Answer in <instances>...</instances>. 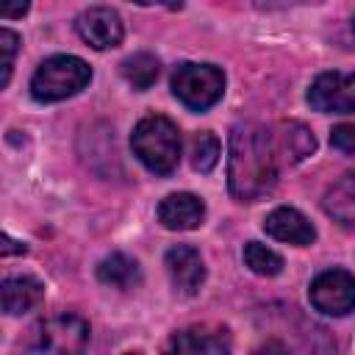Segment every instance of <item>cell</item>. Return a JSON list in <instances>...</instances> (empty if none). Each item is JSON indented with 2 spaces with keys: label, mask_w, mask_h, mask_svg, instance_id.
<instances>
[{
  "label": "cell",
  "mask_w": 355,
  "mask_h": 355,
  "mask_svg": "<svg viewBox=\"0 0 355 355\" xmlns=\"http://www.w3.org/2000/svg\"><path fill=\"white\" fill-rule=\"evenodd\" d=\"M19 50V36L8 28L0 31V55H3V78H0V86H8V78H11V64H14V55Z\"/></svg>",
  "instance_id": "20"
},
{
  "label": "cell",
  "mask_w": 355,
  "mask_h": 355,
  "mask_svg": "<svg viewBox=\"0 0 355 355\" xmlns=\"http://www.w3.org/2000/svg\"><path fill=\"white\" fill-rule=\"evenodd\" d=\"M291 3H302V0H255L258 8H280V6H291Z\"/></svg>",
  "instance_id": "25"
},
{
  "label": "cell",
  "mask_w": 355,
  "mask_h": 355,
  "mask_svg": "<svg viewBox=\"0 0 355 355\" xmlns=\"http://www.w3.org/2000/svg\"><path fill=\"white\" fill-rule=\"evenodd\" d=\"M244 263L250 266V272H255L261 277H275V275L283 272V258L261 241H247L244 244Z\"/></svg>",
  "instance_id": "18"
},
{
  "label": "cell",
  "mask_w": 355,
  "mask_h": 355,
  "mask_svg": "<svg viewBox=\"0 0 355 355\" xmlns=\"http://www.w3.org/2000/svg\"><path fill=\"white\" fill-rule=\"evenodd\" d=\"M75 31L94 50H111L125 36L122 17L108 6H94V8H86L83 14H78Z\"/></svg>",
  "instance_id": "8"
},
{
  "label": "cell",
  "mask_w": 355,
  "mask_h": 355,
  "mask_svg": "<svg viewBox=\"0 0 355 355\" xmlns=\"http://www.w3.org/2000/svg\"><path fill=\"white\" fill-rule=\"evenodd\" d=\"M0 300H3V311L8 316H19V313L33 311L44 300V286L31 275H14V277L3 280Z\"/></svg>",
  "instance_id": "13"
},
{
  "label": "cell",
  "mask_w": 355,
  "mask_h": 355,
  "mask_svg": "<svg viewBox=\"0 0 355 355\" xmlns=\"http://www.w3.org/2000/svg\"><path fill=\"white\" fill-rule=\"evenodd\" d=\"M11 252H25V244L14 241V239L6 233V236H3V255H11Z\"/></svg>",
  "instance_id": "24"
},
{
  "label": "cell",
  "mask_w": 355,
  "mask_h": 355,
  "mask_svg": "<svg viewBox=\"0 0 355 355\" xmlns=\"http://www.w3.org/2000/svg\"><path fill=\"white\" fill-rule=\"evenodd\" d=\"M130 3H139V6H164V8H180L183 0H130Z\"/></svg>",
  "instance_id": "23"
},
{
  "label": "cell",
  "mask_w": 355,
  "mask_h": 355,
  "mask_svg": "<svg viewBox=\"0 0 355 355\" xmlns=\"http://www.w3.org/2000/svg\"><path fill=\"white\" fill-rule=\"evenodd\" d=\"M97 280L111 286V288H119V291H128L133 286L141 283V269L139 263L125 255V252H111L105 255L100 263H97Z\"/></svg>",
  "instance_id": "15"
},
{
  "label": "cell",
  "mask_w": 355,
  "mask_h": 355,
  "mask_svg": "<svg viewBox=\"0 0 355 355\" xmlns=\"http://www.w3.org/2000/svg\"><path fill=\"white\" fill-rule=\"evenodd\" d=\"M31 8V0H0V14L3 19H17Z\"/></svg>",
  "instance_id": "22"
},
{
  "label": "cell",
  "mask_w": 355,
  "mask_h": 355,
  "mask_svg": "<svg viewBox=\"0 0 355 355\" xmlns=\"http://www.w3.org/2000/svg\"><path fill=\"white\" fill-rule=\"evenodd\" d=\"M172 94L191 111H208L225 94V75L214 64H178L172 72Z\"/></svg>",
  "instance_id": "4"
},
{
  "label": "cell",
  "mask_w": 355,
  "mask_h": 355,
  "mask_svg": "<svg viewBox=\"0 0 355 355\" xmlns=\"http://www.w3.org/2000/svg\"><path fill=\"white\" fill-rule=\"evenodd\" d=\"M86 344H89V322L78 313L47 316L31 330V338H28V349L55 352V355L83 352Z\"/></svg>",
  "instance_id": "5"
},
{
  "label": "cell",
  "mask_w": 355,
  "mask_h": 355,
  "mask_svg": "<svg viewBox=\"0 0 355 355\" xmlns=\"http://www.w3.org/2000/svg\"><path fill=\"white\" fill-rule=\"evenodd\" d=\"M322 205H324V211H327L336 222L355 227V172L338 178V180L324 191Z\"/></svg>",
  "instance_id": "16"
},
{
  "label": "cell",
  "mask_w": 355,
  "mask_h": 355,
  "mask_svg": "<svg viewBox=\"0 0 355 355\" xmlns=\"http://www.w3.org/2000/svg\"><path fill=\"white\" fill-rule=\"evenodd\" d=\"M89 80H92V67L78 55L61 53V55L44 58L36 67L31 78V94L39 103H58L86 89Z\"/></svg>",
  "instance_id": "3"
},
{
  "label": "cell",
  "mask_w": 355,
  "mask_h": 355,
  "mask_svg": "<svg viewBox=\"0 0 355 355\" xmlns=\"http://www.w3.org/2000/svg\"><path fill=\"white\" fill-rule=\"evenodd\" d=\"M311 305L324 316H347L355 311V275L347 269H324L308 288Z\"/></svg>",
  "instance_id": "6"
},
{
  "label": "cell",
  "mask_w": 355,
  "mask_h": 355,
  "mask_svg": "<svg viewBox=\"0 0 355 355\" xmlns=\"http://www.w3.org/2000/svg\"><path fill=\"white\" fill-rule=\"evenodd\" d=\"M272 130H275V139H277V147L283 153L286 166L305 161L316 150V139L302 122H294V119L277 122V125H272Z\"/></svg>",
  "instance_id": "14"
},
{
  "label": "cell",
  "mask_w": 355,
  "mask_h": 355,
  "mask_svg": "<svg viewBox=\"0 0 355 355\" xmlns=\"http://www.w3.org/2000/svg\"><path fill=\"white\" fill-rule=\"evenodd\" d=\"M308 105L322 114H352L355 72H322L308 89Z\"/></svg>",
  "instance_id": "7"
},
{
  "label": "cell",
  "mask_w": 355,
  "mask_h": 355,
  "mask_svg": "<svg viewBox=\"0 0 355 355\" xmlns=\"http://www.w3.org/2000/svg\"><path fill=\"white\" fill-rule=\"evenodd\" d=\"M219 153H222L219 139L211 130H202V133H197L191 139V153L189 155H191V166L197 172H211L216 166V161H219Z\"/></svg>",
  "instance_id": "19"
},
{
  "label": "cell",
  "mask_w": 355,
  "mask_h": 355,
  "mask_svg": "<svg viewBox=\"0 0 355 355\" xmlns=\"http://www.w3.org/2000/svg\"><path fill=\"white\" fill-rule=\"evenodd\" d=\"M158 72H161V61H158L153 53H133V55H128V58L122 61V75H125V80H128L133 89H139V92L150 89V86L158 80Z\"/></svg>",
  "instance_id": "17"
},
{
  "label": "cell",
  "mask_w": 355,
  "mask_h": 355,
  "mask_svg": "<svg viewBox=\"0 0 355 355\" xmlns=\"http://www.w3.org/2000/svg\"><path fill=\"white\" fill-rule=\"evenodd\" d=\"M352 31H355V22H352Z\"/></svg>",
  "instance_id": "26"
},
{
  "label": "cell",
  "mask_w": 355,
  "mask_h": 355,
  "mask_svg": "<svg viewBox=\"0 0 355 355\" xmlns=\"http://www.w3.org/2000/svg\"><path fill=\"white\" fill-rule=\"evenodd\" d=\"M158 219L169 230H194L205 219V202L191 191H175L161 200Z\"/></svg>",
  "instance_id": "11"
},
{
  "label": "cell",
  "mask_w": 355,
  "mask_h": 355,
  "mask_svg": "<svg viewBox=\"0 0 355 355\" xmlns=\"http://www.w3.org/2000/svg\"><path fill=\"white\" fill-rule=\"evenodd\" d=\"M283 166L286 161L272 125L263 128L255 122H241L230 130L227 186L239 202H255L266 197L275 189Z\"/></svg>",
  "instance_id": "1"
},
{
  "label": "cell",
  "mask_w": 355,
  "mask_h": 355,
  "mask_svg": "<svg viewBox=\"0 0 355 355\" xmlns=\"http://www.w3.org/2000/svg\"><path fill=\"white\" fill-rule=\"evenodd\" d=\"M169 349L175 352H208V355H222V352H230V333L225 327H186L180 333L172 336L169 341Z\"/></svg>",
  "instance_id": "12"
},
{
  "label": "cell",
  "mask_w": 355,
  "mask_h": 355,
  "mask_svg": "<svg viewBox=\"0 0 355 355\" xmlns=\"http://www.w3.org/2000/svg\"><path fill=\"white\" fill-rule=\"evenodd\" d=\"M164 263H166V272H169V277H172V286H175L180 294H186V297L197 294L200 286L205 283V263H202V255H200L194 247H189V244H175V247H169Z\"/></svg>",
  "instance_id": "9"
},
{
  "label": "cell",
  "mask_w": 355,
  "mask_h": 355,
  "mask_svg": "<svg viewBox=\"0 0 355 355\" xmlns=\"http://www.w3.org/2000/svg\"><path fill=\"white\" fill-rule=\"evenodd\" d=\"M263 230L272 239L286 241V244H297V247H308L316 239V227L311 225V219L291 205H280V208L269 211L263 219Z\"/></svg>",
  "instance_id": "10"
},
{
  "label": "cell",
  "mask_w": 355,
  "mask_h": 355,
  "mask_svg": "<svg viewBox=\"0 0 355 355\" xmlns=\"http://www.w3.org/2000/svg\"><path fill=\"white\" fill-rule=\"evenodd\" d=\"M330 144H333L336 150H341V153L355 155V125H349V122L336 125L333 133H330Z\"/></svg>",
  "instance_id": "21"
},
{
  "label": "cell",
  "mask_w": 355,
  "mask_h": 355,
  "mask_svg": "<svg viewBox=\"0 0 355 355\" xmlns=\"http://www.w3.org/2000/svg\"><path fill=\"white\" fill-rule=\"evenodd\" d=\"M133 155L155 175H172L180 161V130L172 119L150 114L136 122L130 136Z\"/></svg>",
  "instance_id": "2"
}]
</instances>
